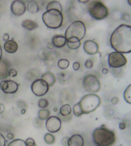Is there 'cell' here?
Here are the masks:
<instances>
[{
  "mask_svg": "<svg viewBox=\"0 0 131 146\" xmlns=\"http://www.w3.org/2000/svg\"><path fill=\"white\" fill-rule=\"evenodd\" d=\"M111 46L116 52L129 53L131 51V26L122 24L114 31L111 36Z\"/></svg>",
  "mask_w": 131,
  "mask_h": 146,
  "instance_id": "1",
  "label": "cell"
},
{
  "mask_svg": "<svg viewBox=\"0 0 131 146\" xmlns=\"http://www.w3.org/2000/svg\"><path fill=\"white\" fill-rule=\"evenodd\" d=\"M92 137L97 146H110L116 141L115 132L104 125L96 129L93 133Z\"/></svg>",
  "mask_w": 131,
  "mask_h": 146,
  "instance_id": "2",
  "label": "cell"
},
{
  "mask_svg": "<svg viewBox=\"0 0 131 146\" xmlns=\"http://www.w3.org/2000/svg\"><path fill=\"white\" fill-rule=\"evenodd\" d=\"M42 19L45 25L50 29H55L60 27L63 22V16L58 10H47L43 13Z\"/></svg>",
  "mask_w": 131,
  "mask_h": 146,
  "instance_id": "3",
  "label": "cell"
},
{
  "mask_svg": "<svg viewBox=\"0 0 131 146\" xmlns=\"http://www.w3.org/2000/svg\"><path fill=\"white\" fill-rule=\"evenodd\" d=\"M83 114H88L94 111L101 103L100 96L95 94H88L83 96L79 102Z\"/></svg>",
  "mask_w": 131,
  "mask_h": 146,
  "instance_id": "4",
  "label": "cell"
},
{
  "mask_svg": "<svg viewBox=\"0 0 131 146\" xmlns=\"http://www.w3.org/2000/svg\"><path fill=\"white\" fill-rule=\"evenodd\" d=\"M87 9L90 15L97 20L103 19L109 14L108 10L106 5L100 1H89Z\"/></svg>",
  "mask_w": 131,
  "mask_h": 146,
  "instance_id": "5",
  "label": "cell"
},
{
  "mask_svg": "<svg viewBox=\"0 0 131 146\" xmlns=\"http://www.w3.org/2000/svg\"><path fill=\"white\" fill-rule=\"evenodd\" d=\"M86 28L82 21L73 22L67 29L65 32V38L67 40L71 37L77 38L81 41L85 36Z\"/></svg>",
  "mask_w": 131,
  "mask_h": 146,
  "instance_id": "6",
  "label": "cell"
},
{
  "mask_svg": "<svg viewBox=\"0 0 131 146\" xmlns=\"http://www.w3.org/2000/svg\"><path fill=\"white\" fill-rule=\"evenodd\" d=\"M83 85L85 90L89 93H97L100 91L101 84L96 76L89 75L83 78Z\"/></svg>",
  "mask_w": 131,
  "mask_h": 146,
  "instance_id": "7",
  "label": "cell"
},
{
  "mask_svg": "<svg viewBox=\"0 0 131 146\" xmlns=\"http://www.w3.org/2000/svg\"><path fill=\"white\" fill-rule=\"evenodd\" d=\"M127 62L126 57L121 53L114 52H112L108 56V64L112 68H120L125 66Z\"/></svg>",
  "mask_w": 131,
  "mask_h": 146,
  "instance_id": "8",
  "label": "cell"
},
{
  "mask_svg": "<svg viewBox=\"0 0 131 146\" xmlns=\"http://www.w3.org/2000/svg\"><path fill=\"white\" fill-rule=\"evenodd\" d=\"M31 88L32 92L36 96H42L48 92L49 86L43 80L37 79L32 84Z\"/></svg>",
  "mask_w": 131,
  "mask_h": 146,
  "instance_id": "9",
  "label": "cell"
},
{
  "mask_svg": "<svg viewBox=\"0 0 131 146\" xmlns=\"http://www.w3.org/2000/svg\"><path fill=\"white\" fill-rule=\"evenodd\" d=\"M61 124V121L59 117L55 116H50L46 121V129L51 133H56L60 129Z\"/></svg>",
  "mask_w": 131,
  "mask_h": 146,
  "instance_id": "10",
  "label": "cell"
},
{
  "mask_svg": "<svg viewBox=\"0 0 131 146\" xmlns=\"http://www.w3.org/2000/svg\"><path fill=\"white\" fill-rule=\"evenodd\" d=\"M0 87L5 94H13L17 91L19 85L13 80H5L1 83Z\"/></svg>",
  "mask_w": 131,
  "mask_h": 146,
  "instance_id": "11",
  "label": "cell"
},
{
  "mask_svg": "<svg viewBox=\"0 0 131 146\" xmlns=\"http://www.w3.org/2000/svg\"><path fill=\"white\" fill-rule=\"evenodd\" d=\"M11 12L14 15L20 16L26 12V7L25 4L22 1H14L12 2L11 6Z\"/></svg>",
  "mask_w": 131,
  "mask_h": 146,
  "instance_id": "12",
  "label": "cell"
},
{
  "mask_svg": "<svg viewBox=\"0 0 131 146\" xmlns=\"http://www.w3.org/2000/svg\"><path fill=\"white\" fill-rule=\"evenodd\" d=\"M83 49L88 54L93 55L98 52L99 46L95 41L93 40H87L83 44Z\"/></svg>",
  "mask_w": 131,
  "mask_h": 146,
  "instance_id": "13",
  "label": "cell"
},
{
  "mask_svg": "<svg viewBox=\"0 0 131 146\" xmlns=\"http://www.w3.org/2000/svg\"><path fill=\"white\" fill-rule=\"evenodd\" d=\"M84 140L82 136L75 134L69 139L68 146H83Z\"/></svg>",
  "mask_w": 131,
  "mask_h": 146,
  "instance_id": "14",
  "label": "cell"
},
{
  "mask_svg": "<svg viewBox=\"0 0 131 146\" xmlns=\"http://www.w3.org/2000/svg\"><path fill=\"white\" fill-rule=\"evenodd\" d=\"M53 46L57 48H60L64 46L67 43L66 38L61 35L54 36L52 39Z\"/></svg>",
  "mask_w": 131,
  "mask_h": 146,
  "instance_id": "15",
  "label": "cell"
},
{
  "mask_svg": "<svg viewBox=\"0 0 131 146\" xmlns=\"http://www.w3.org/2000/svg\"><path fill=\"white\" fill-rule=\"evenodd\" d=\"M18 48L17 44L13 40H9L4 43V49L9 53H14L17 51Z\"/></svg>",
  "mask_w": 131,
  "mask_h": 146,
  "instance_id": "16",
  "label": "cell"
},
{
  "mask_svg": "<svg viewBox=\"0 0 131 146\" xmlns=\"http://www.w3.org/2000/svg\"><path fill=\"white\" fill-rule=\"evenodd\" d=\"M41 79L46 81L49 86H53L56 81L55 75L49 72L44 74L41 76Z\"/></svg>",
  "mask_w": 131,
  "mask_h": 146,
  "instance_id": "17",
  "label": "cell"
},
{
  "mask_svg": "<svg viewBox=\"0 0 131 146\" xmlns=\"http://www.w3.org/2000/svg\"><path fill=\"white\" fill-rule=\"evenodd\" d=\"M67 44L70 49L75 50L78 49L81 46V41L77 38L71 37L67 40Z\"/></svg>",
  "mask_w": 131,
  "mask_h": 146,
  "instance_id": "18",
  "label": "cell"
},
{
  "mask_svg": "<svg viewBox=\"0 0 131 146\" xmlns=\"http://www.w3.org/2000/svg\"><path fill=\"white\" fill-rule=\"evenodd\" d=\"M21 26L24 29L29 31H32L39 27L38 23L30 20H25L22 21Z\"/></svg>",
  "mask_w": 131,
  "mask_h": 146,
  "instance_id": "19",
  "label": "cell"
},
{
  "mask_svg": "<svg viewBox=\"0 0 131 146\" xmlns=\"http://www.w3.org/2000/svg\"><path fill=\"white\" fill-rule=\"evenodd\" d=\"M9 66L4 60L0 61V78H6L8 75Z\"/></svg>",
  "mask_w": 131,
  "mask_h": 146,
  "instance_id": "20",
  "label": "cell"
},
{
  "mask_svg": "<svg viewBox=\"0 0 131 146\" xmlns=\"http://www.w3.org/2000/svg\"><path fill=\"white\" fill-rule=\"evenodd\" d=\"M27 9L30 13H37L39 11V5L36 1H30L28 4Z\"/></svg>",
  "mask_w": 131,
  "mask_h": 146,
  "instance_id": "21",
  "label": "cell"
},
{
  "mask_svg": "<svg viewBox=\"0 0 131 146\" xmlns=\"http://www.w3.org/2000/svg\"><path fill=\"white\" fill-rule=\"evenodd\" d=\"M56 9L62 12V8L60 3L57 1H52L47 4V10Z\"/></svg>",
  "mask_w": 131,
  "mask_h": 146,
  "instance_id": "22",
  "label": "cell"
},
{
  "mask_svg": "<svg viewBox=\"0 0 131 146\" xmlns=\"http://www.w3.org/2000/svg\"><path fill=\"white\" fill-rule=\"evenodd\" d=\"M72 112V108L69 104H65L61 107L60 110V114L62 116L69 115Z\"/></svg>",
  "mask_w": 131,
  "mask_h": 146,
  "instance_id": "23",
  "label": "cell"
},
{
  "mask_svg": "<svg viewBox=\"0 0 131 146\" xmlns=\"http://www.w3.org/2000/svg\"><path fill=\"white\" fill-rule=\"evenodd\" d=\"M50 115V112L48 110H41L38 112V116L40 120H46L48 119Z\"/></svg>",
  "mask_w": 131,
  "mask_h": 146,
  "instance_id": "24",
  "label": "cell"
},
{
  "mask_svg": "<svg viewBox=\"0 0 131 146\" xmlns=\"http://www.w3.org/2000/svg\"><path fill=\"white\" fill-rule=\"evenodd\" d=\"M124 98L125 101L129 104L131 103V85H130L125 90L124 93Z\"/></svg>",
  "mask_w": 131,
  "mask_h": 146,
  "instance_id": "25",
  "label": "cell"
},
{
  "mask_svg": "<svg viewBox=\"0 0 131 146\" xmlns=\"http://www.w3.org/2000/svg\"><path fill=\"white\" fill-rule=\"evenodd\" d=\"M8 146H27L26 141L20 139H17L11 141Z\"/></svg>",
  "mask_w": 131,
  "mask_h": 146,
  "instance_id": "26",
  "label": "cell"
},
{
  "mask_svg": "<svg viewBox=\"0 0 131 146\" xmlns=\"http://www.w3.org/2000/svg\"><path fill=\"white\" fill-rule=\"evenodd\" d=\"M58 67L60 69H65L67 68L69 66L70 62L68 60L66 59H61L58 61Z\"/></svg>",
  "mask_w": 131,
  "mask_h": 146,
  "instance_id": "27",
  "label": "cell"
},
{
  "mask_svg": "<svg viewBox=\"0 0 131 146\" xmlns=\"http://www.w3.org/2000/svg\"><path fill=\"white\" fill-rule=\"evenodd\" d=\"M73 113L76 117H79L83 114L79 103L75 104L73 107Z\"/></svg>",
  "mask_w": 131,
  "mask_h": 146,
  "instance_id": "28",
  "label": "cell"
},
{
  "mask_svg": "<svg viewBox=\"0 0 131 146\" xmlns=\"http://www.w3.org/2000/svg\"><path fill=\"white\" fill-rule=\"evenodd\" d=\"M44 139L46 143L48 144H52L55 142V137L53 135L50 133H46L44 136Z\"/></svg>",
  "mask_w": 131,
  "mask_h": 146,
  "instance_id": "29",
  "label": "cell"
},
{
  "mask_svg": "<svg viewBox=\"0 0 131 146\" xmlns=\"http://www.w3.org/2000/svg\"><path fill=\"white\" fill-rule=\"evenodd\" d=\"M49 103L47 100L45 99H41L38 102V105L39 107L41 108H45L48 106Z\"/></svg>",
  "mask_w": 131,
  "mask_h": 146,
  "instance_id": "30",
  "label": "cell"
},
{
  "mask_svg": "<svg viewBox=\"0 0 131 146\" xmlns=\"http://www.w3.org/2000/svg\"><path fill=\"white\" fill-rule=\"evenodd\" d=\"M122 19L125 22H127V23H130L131 22L130 15L129 13H124L122 16Z\"/></svg>",
  "mask_w": 131,
  "mask_h": 146,
  "instance_id": "31",
  "label": "cell"
},
{
  "mask_svg": "<svg viewBox=\"0 0 131 146\" xmlns=\"http://www.w3.org/2000/svg\"><path fill=\"white\" fill-rule=\"evenodd\" d=\"M26 142L27 146H37L34 140L32 138H28L26 140Z\"/></svg>",
  "mask_w": 131,
  "mask_h": 146,
  "instance_id": "32",
  "label": "cell"
},
{
  "mask_svg": "<svg viewBox=\"0 0 131 146\" xmlns=\"http://www.w3.org/2000/svg\"><path fill=\"white\" fill-rule=\"evenodd\" d=\"M17 74V72L15 69L12 68L9 71L8 76L11 77H16Z\"/></svg>",
  "mask_w": 131,
  "mask_h": 146,
  "instance_id": "33",
  "label": "cell"
},
{
  "mask_svg": "<svg viewBox=\"0 0 131 146\" xmlns=\"http://www.w3.org/2000/svg\"><path fill=\"white\" fill-rule=\"evenodd\" d=\"M85 66L86 68L90 69L93 67V62L91 60H87L85 63Z\"/></svg>",
  "mask_w": 131,
  "mask_h": 146,
  "instance_id": "34",
  "label": "cell"
},
{
  "mask_svg": "<svg viewBox=\"0 0 131 146\" xmlns=\"http://www.w3.org/2000/svg\"><path fill=\"white\" fill-rule=\"evenodd\" d=\"M59 119H60L61 121H67L68 120H69L70 119H71V114L69 115H67V116H62L60 114L59 115Z\"/></svg>",
  "mask_w": 131,
  "mask_h": 146,
  "instance_id": "35",
  "label": "cell"
},
{
  "mask_svg": "<svg viewBox=\"0 0 131 146\" xmlns=\"http://www.w3.org/2000/svg\"><path fill=\"white\" fill-rule=\"evenodd\" d=\"M5 146V140L4 136L0 133V146Z\"/></svg>",
  "mask_w": 131,
  "mask_h": 146,
  "instance_id": "36",
  "label": "cell"
},
{
  "mask_svg": "<svg viewBox=\"0 0 131 146\" xmlns=\"http://www.w3.org/2000/svg\"><path fill=\"white\" fill-rule=\"evenodd\" d=\"M80 64L78 62H75L73 64V68L75 71H77L79 69Z\"/></svg>",
  "mask_w": 131,
  "mask_h": 146,
  "instance_id": "37",
  "label": "cell"
},
{
  "mask_svg": "<svg viewBox=\"0 0 131 146\" xmlns=\"http://www.w3.org/2000/svg\"><path fill=\"white\" fill-rule=\"evenodd\" d=\"M18 104L19 105H18L19 107L21 109L24 108L26 106V104L24 102H22H22L21 101V102H19V103H18Z\"/></svg>",
  "mask_w": 131,
  "mask_h": 146,
  "instance_id": "38",
  "label": "cell"
},
{
  "mask_svg": "<svg viewBox=\"0 0 131 146\" xmlns=\"http://www.w3.org/2000/svg\"><path fill=\"white\" fill-rule=\"evenodd\" d=\"M69 138H64L62 140V143L64 146H68V143Z\"/></svg>",
  "mask_w": 131,
  "mask_h": 146,
  "instance_id": "39",
  "label": "cell"
},
{
  "mask_svg": "<svg viewBox=\"0 0 131 146\" xmlns=\"http://www.w3.org/2000/svg\"><path fill=\"white\" fill-rule=\"evenodd\" d=\"M111 102L113 104H116L119 102V99L118 98L114 97L112 100Z\"/></svg>",
  "mask_w": 131,
  "mask_h": 146,
  "instance_id": "40",
  "label": "cell"
},
{
  "mask_svg": "<svg viewBox=\"0 0 131 146\" xmlns=\"http://www.w3.org/2000/svg\"><path fill=\"white\" fill-rule=\"evenodd\" d=\"M9 36L8 34L5 33L3 36V39L4 41H8L9 40Z\"/></svg>",
  "mask_w": 131,
  "mask_h": 146,
  "instance_id": "41",
  "label": "cell"
},
{
  "mask_svg": "<svg viewBox=\"0 0 131 146\" xmlns=\"http://www.w3.org/2000/svg\"><path fill=\"white\" fill-rule=\"evenodd\" d=\"M5 107L4 104H0V114L3 113L5 110Z\"/></svg>",
  "mask_w": 131,
  "mask_h": 146,
  "instance_id": "42",
  "label": "cell"
},
{
  "mask_svg": "<svg viewBox=\"0 0 131 146\" xmlns=\"http://www.w3.org/2000/svg\"><path fill=\"white\" fill-rule=\"evenodd\" d=\"M119 128L121 130H124L125 129V128H126V125L125 123H120L119 124Z\"/></svg>",
  "mask_w": 131,
  "mask_h": 146,
  "instance_id": "43",
  "label": "cell"
},
{
  "mask_svg": "<svg viewBox=\"0 0 131 146\" xmlns=\"http://www.w3.org/2000/svg\"><path fill=\"white\" fill-rule=\"evenodd\" d=\"M7 137L9 139H12L14 137V136L12 133H9L7 135Z\"/></svg>",
  "mask_w": 131,
  "mask_h": 146,
  "instance_id": "44",
  "label": "cell"
},
{
  "mask_svg": "<svg viewBox=\"0 0 131 146\" xmlns=\"http://www.w3.org/2000/svg\"><path fill=\"white\" fill-rule=\"evenodd\" d=\"M108 69L107 68H104L102 70V72L104 74H107L108 73Z\"/></svg>",
  "mask_w": 131,
  "mask_h": 146,
  "instance_id": "45",
  "label": "cell"
},
{
  "mask_svg": "<svg viewBox=\"0 0 131 146\" xmlns=\"http://www.w3.org/2000/svg\"><path fill=\"white\" fill-rule=\"evenodd\" d=\"M2 57V49L1 47V45H0V61H1V59Z\"/></svg>",
  "mask_w": 131,
  "mask_h": 146,
  "instance_id": "46",
  "label": "cell"
},
{
  "mask_svg": "<svg viewBox=\"0 0 131 146\" xmlns=\"http://www.w3.org/2000/svg\"><path fill=\"white\" fill-rule=\"evenodd\" d=\"M79 2H80L81 3H83V4H85V3H88L89 1H78Z\"/></svg>",
  "mask_w": 131,
  "mask_h": 146,
  "instance_id": "47",
  "label": "cell"
},
{
  "mask_svg": "<svg viewBox=\"0 0 131 146\" xmlns=\"http://www.w3.org/2000/svg\"><path fill=\"white\" fill-rule=\"evenodd\" d=\"M26 112V110L25 109H22V111H21V114H25Z\"/></svg>",
  "mask_w": 131,
  "mask_h": 146,
  "instance_id": "48",
  "label": "cell"
},
{
  "mask_svg": "<svg viewBox=\"0 0 131 146\" xmlns=\"http://www.w3.org/2000/svg\"><path fill=\"white\" fill-rule=\"evenodd\" d=\"M128 2H129V3H128V4H129V5H131V3H130L131 1H128Z\"/></svg>",
  "mask_w": 131,
  "mask_h": 146,
  "instance_id": "49",
  "label": "cell"
}]
</instances>
